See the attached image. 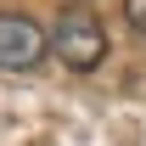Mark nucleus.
Segmentation results:
<instances>
[{
  "label": "nucleus",
  "mask_w": 146,
  "mask_h": 146,
  "mask_svg": "<svg viewBox=\"0 0 146 146\" xmlns=\"http://www.w3.org/2000/svg\"><path fill=\"white\" fill-rule=\"evenodd\" d=\"M51 51H56V62H62V68L90 73V68H101V62H107V28H101L84 6H68V11L56 17V28H51Z\"/></svg>",
  "instance_id": "nucleus-1"
},
{
  "label": "nucleus",
  "mask_w": 146,
  "mask_h": 146,
  "mask_svg": "<svg viewBox=\"0 0 146 146\" xmlns=\"http://www.w3.org/2000/svg\"><path fill=\"white\" fill-rule=\"evenodd\" d=\"M45 51H51V34L39 28L34 17H23V11H0V68H39L45 62Z\"/></svg>",
  "instance_id": "nucleus-2"
},
{
  "label": "nucleus",
  "mask_w": 146,
  "mask_h": 146,
  "mask_svg": "<svg viewBox=\"0 0 146 146\" xmlns=\"http://www.w3.org/2000/svg\"><path fill=\"white\" fill-rule=\"evenodd\" d=\"M124 17H129L135 34H146V0H124Z\"/></svg>",
  "instance_id": "nucleus-3"
}]
</instances>
